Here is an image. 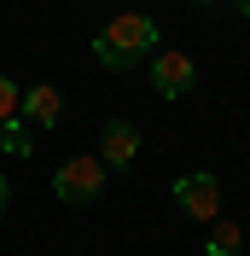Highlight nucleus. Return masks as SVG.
<instances>
[{"label":"nucleus","instance_id":"nucleus-1","mask_svg":"<svg viewBox=\"0 0 250 256\" xmlns=\"http://www.w3.org/2000/svg\"><path fill=\"white\" fill-rule=\"evenodd\" d=\"M157 52V24L140 12H116L105 24V30L94 35V58L105 64V70H134V64H146Z\"/></svg>","mask_w":250,"mask_h":256},{"label":"nucleus","instance_id":"nucleus-2","mask_svg":"<svg viewBox=\"0 0 250 256\" xmlns=\"http://www.w3.org/2000/svg\"><path fill=\"white\" fill-rule=\"evenodd\" d=\"M105 163L99 158H64L58 169H52V192H58V204H70V210H88V204H99L105 198Z\"/></svg>","mask_w":250,"mask_h":256},{"label":"nucleus","instance_id":"nucleus-3","mask_svg":"<svg viewBox=\"0 0 250 256\" xmlns=\"http://www.w3.org/2000/svg\"><path fill=\"white\" fill-rule=\"evenodd\" d=\"M134 158H140V128L128 116H105V128H99V163H105V175L134 169Z\"/></svg>","mask_w":250,"mask_h":256},{"label":"nucleus","instance_id":"nucleus-4","mask_svg":"<svg viewBox=\"0 0 250 256\" xmlns=\"http://www.w3.org/2000/svg\"><path fill=\"white\" fill-rule=\"evenodd\" d=\"M146 70H152V88L163 99H186L192 88H198V64H192L186 52H163L157 47L152 58H146Z\"/></svg>","mask_w":250,"mask_h":256},{"label":"nucleus","instance_id":"nucleus-5","mask_svg":"<svg viewBox=\"0 0 250 256\" xmlns=\"http://www.w3.org/2000/svg\"><path fill=\"white\" fill-rule=\"evenodd\" d=\"M174 204L186 210L192 222H216V216H221V186H216V175H180V180H174Z\"/></svg>","mask_w":250,"mask_h":256},{"label":"nucleus","instance_id":"nucleus-6","mask_svg":"<svg viewBox=\"0 0 250 256\" xmlns=\"http://www.w3.org/2000/svg\"><path fill=\"white\" fill-rule=\"evenodd\" d=\"M58 116H64V94L52 82H41V88H30V94L18 99V122L24 128H52Z\"/></svg>","mask_w":250,"mask_h":256},{"label":"nucleus","instance_id":"nucleus-7","mask_svg":"<svg viewBox=\"0 0 250 256\" xmlns=\"http://www.w3.org/2000/svg\"><path fill=\"white\" fill-rule=\"evenodd\" d=\"M238 244H244V227H238V222H221V216H216V222H210V239H204V250H210V256H238Z\"/></svg>","mask_w":250,"mask_h":256},{"label":"nucleus","instance_id":"nucleus-8","mask_svg":"<svg viewBox=\"0 0 250 256\" xmlns=\"http://www.w3.org/2000/svg\"><path fill=\"white\" fill-rule=\"evenodd\" d=\"M0 146H6V152H18V158H30L35 134H30V128H24V122L12 116V122H0Z\"/></svg>","mask_w":250,"mask_h":256},{"label":"nucleus","instance_id":"nucleus-9","mask_svg":"<svg viewBox=\"0 0 250 256\" xmlns=\"http://www.w3.org/2000/svg\"><path fill=\"white\" fill-rule=\"evenodd\" d=\"M18 99H24V88H18L12 76H0V122H12V116H18Z\"/></svg>","mask_w":250,"mask_h":256},{"label":"nucleus","instance_id":"nucleus-10","mask_svg":"<svg viewBox=\"0 0 250 256\" xmlns=\"http://www.w3.org/2000/svg\"><path fill=\"white\" fill-rule=\"evenodd\" d=\"M6 204H12V186H6V175H0V216H6Z\"/></svg>","mask_w":250,"mask_h":256},{"label":"nucleus","instance_id":"nucleus-11","mask_svg":"<svg viewBox=\"0 0 250 256\" xmlns=\"http://www.w3.org/2000/svg\"><path fill=\"white\" fill-rule=\"evenodd\" d=\"M233 12H238V18H250V0H233Z\"/></svg>","mask_w":250,"mask_h":256},{"label":"nucleus","instance_id":"nucleus-12","mask_svg":"<svg viewBox=\"0 0 250 256\" xmlns=\"http://www.w3.org/2000/svg\"><path fill=\"white\" fill-rule=\"evenodd\" d=\"M192 6H204V12H210V6H221V0H192Z\"/></svg>","mask_w":250,"mask_h":256}]
</instances>
